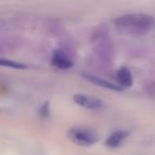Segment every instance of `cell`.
Returning a JSON list of instances; mask_svg holds the SVG:
<instances>
[{"instance_id": "1", "label": "cell", "mask_w": 155, "mask_h": 155, "mask_svg": "<svg viewBox=\"0 0 155 155\" xmlns=\"http://www.w3.org/2000/svg\"><path fill=\"white\" fill-rule=\"evenodd\" d=\"M118 29L130 34H144L152 28L154 18L151 15L142 13L125 14L114 20Z\"/></svg>"}, {"instance_id": "2", "label": "cell", "mask_w": 155, "mask_h": 155, "mask_svg": "<svg viewBox=\"0 0 155 155\" xmlns=\"http://www.w3.org/2000/svg\"><path fill=\"white\" fill-rule=\"evenodd\" d=\"M68 137L78 146L89 147L98 141V135L94 131L84 127H72L68 131Z\"/></svg>"}, {"instance_id": "3", "label": "cell", "mask_w": 155, "mask_h": 155, "mask_svg": "<svg viewBox=\"0 0 155 155\" xmlns=\"http://www.w3.org/2000/svg\"><path fill=\"white\" fill-rule=\"evenodd\" d=\"M73 101L78 105L82 106L89 110H100L104 107V103L102 100L98 99L93 96L85 95V94H77L73 96Z\"/></svg>"}, {"instance_id": "4", "label": "cell", "mask_w": 155, "mask_h": 155, "mask_svg": "<svg viewBox=\"0 0 155 155\" xmlns=\"http://www.w3.org/2000/svg\"><path fill=\"white\" fill-rule=\"evenodd\" d=\"M51 64L53 67L61 70H67V69L72 67V62L69 58L66 53H64L61 50H56L51 58Z\"/></svg>"}, {"instance_id": "5", "label": "cell", "mask_w": 155, "mask_h": 155, "mask_svg": "<svg viewBox=\"0 0 155 155\" xmlns=\"http://www.w3.org/2000/svg\"><path fill=\"white\" fill-rule=\"evenodd\" d=\"M83 78L99 87H103V88L110 89V91H120L121 89H122L119 85L113 84V83L108 82V81L104 80V79H102V78H100V77H97V75L89 74V73H83Z\"/></svg>"}, {"instance_id": "6", "label": "cell", "mask_w": 155, "mask_h": 155, "mask_svg": "<svg viewBox=\"0 0 155 155\" xmlns=\"http://www.w3.org/2000/svg\"><path fill=\"white\" fill-rule=\"evenodd\" d=\"M117 77V82H118L119 86L122 87H130L133 84V77H132L131 71L125 67H121L116 73Z\"/></svg>"}, {"instance_id": "7", "label": "cell", "mask_w": 155, "mask_h": 155, "mask_svg": "<svg viewBox=\"0 0 155 155\" xmlns=\"http://www.w3.org/2000/svg\"><path fill=\"white\" fill-rule=\"evenodd\" d=\"M127 137V132L125 131H116L112 133L105 140V144L108 148H117L121 144V142Z\"/></svg>"}, {"instance_id": "8", "label": "cell", "mask_w": 155, "mask_h": 155, "mask_svg": "<svg viewBox=\"0 0 155 155\" xmlns=\"http://www.w3.org/2000/svg\"><path fill=\"white\" fill-rule=\"evenodd\" d=\"M0 66L3 67H9V68H14V69H25L26 65L20 64L18 62H14L12 60H8V58H0Z\"/></svg>"}]
</instances>
